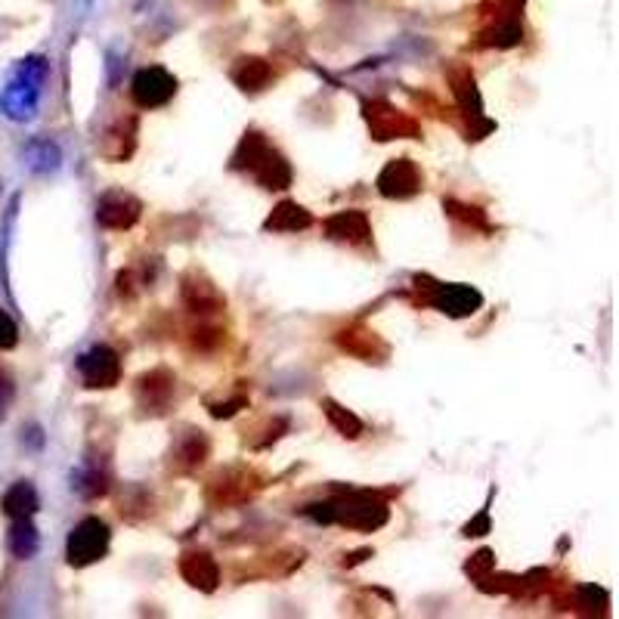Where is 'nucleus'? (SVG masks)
I'll list each match as a JSON object with an SVG mask.
<instances>
[{
    "mask_svg": "<svg viewBox=\"0 0 619 619\" xmlns=\"http://www.w3.org/2000/svg\"><path fill=\"white\" fill-rule=\"evenodd\" d=\"M193 341H196V347H201V350H211L220 341V329H199Z\"/></svg>",
    "mask_w": 619,
    "mask_h": 619,
    "instance_id": "33",
    "label": "nucleus"
},
{
    "mask_svg": "<svg viewBox=\"0 0 619 619\" xmlns=\"http://www.w3.org/2000/svg\"><path fill=\"white\" fill-rule=\"evenodd\" d=\"M258 486L260 483L255 471L230 468V471H223V474L211 483L208 496H211V502H218V505H239V502L248 499Z\"/></svg>",
    "mask_w": 619,
    "mask_h": 619,
    "instance_id": "14",
    "label": "nucleus"
},
{
    "mask_svg": "<svg viewBox=\"0 0 619 619\" xmlns=\"http://www.w3.org/2000/svg\"><path fill=\"white\" fill-rule=\"evenodd\" d=\"M248 406V397L245 394H236L233 400H223V403H208V409H211V416L214 419H230V416H236L239 409Z\"/></svg>",
    "mask_w": 619,
    "mask_h": 619,
    "instance_id": "29",
    "label": "nucleus"
},
{
    "mask_svg": "<svg viewBox=\"0 0 619 619\" xmlns=\"http://www.w3.org/2000/svg\"><path fill=\"white\" fill-rule=\"evenodd\" d=\"M310 226H313V214L300 208L298 201H280L263 223L267 233H304Z\"/></svg>",
    "mask_w": 619,
    "mask_h": 619,
    "instance_id": "19",
    "label": "nucleus"
},
{
    "mask_svg": "<svg viewBox=\"0 0 619 619\" xmlns=\"http://www.w3.org/2000/svg\"><path fill=\"white\" fill-rule=\"evenodd\" d=\"M78 372L84 387H90V391H109V387H115L121 381L119 354H115L112 347H106V344H97V347H90L78 360Z\"/></svg>",
    "mask_w": 619,
    "mask_h": 619,
    "instance_id": "8",
    "label": "nucleus"
},
{
    "mask_svg": "<svg viewBox=\"0 0 619 619\" xmlns=\"http://www.w3.org/2000/svg\"><path fill=\"white\" fill-rule=\"evenodd\" d=\"M143 214L140 199H134L131 193H106L97 205V223L106 230H131Z\"/></svg>",
    "mask_w": 619,
    "mask_h": 619,
    "instance_id": "13",
    "label": "nucleus"
},
{
    "mask_svg": "<svg viewBox=\"0 0 619 619\" xmlns=\"http://www.w3.org/2000/svg\"><path fill=\"white\" fill-rule=\"evenodd\" d=\"M230 78L233 84L245 90V94H260V90H267L270 87V81H273V65L267 60H260V57H242L236 60V65L230 69Z\"/></svg>",
    "mask_w": 619,
    "mask_h": 619,
    "instance_id": "17",
    "label": "nucleus"
},
{
    "mask_svg": "<svg viewBox=\"0 0 619 619\" xmlns=\"http://www.w3.org/2000/svg\"><path fill=\"white\" fill-rule=\"evenodd\" d=\"M20 344V329L10 320V313L0 310V350H13Z\"/></svg>",
    "mask_w": 619,
    "mask_h": 619,
    "instance_id": "30",
    "label": "nucleus"
},
{
    "mask_svg": "<svg viewBox=\"0 0 619 619\" xmlns=\"http://www.w3.org/2000/svg\"><path fill=\"white\" fill-rule=\"evenodd\" d=\"M13 397H16V384H13V379L0 369V419L7 416V409H10Z\"/></svg>",
    "mask_w": 619,
    "mask_h": 619,
    "instance_id": "31",
    "label": "nucleus"
},
{
    "mask_svg": "<svg viewBox=\"0 0 619 619\" xmlns=\"http://www.w3.org/2000/svg\"><path fill=\"white\" fill-rule=\"evenodd\" d=\"M325 236L341 245H350V248H362L372 242V223L366 218V211H338L322 223Z\"/></svg>",
    "mask_w": 619,
    "mask_h": 619,
    "instance_id": "12",
    "label": "nucleus"
},
{
    "mask_svg": "<svg viewBox=\"0 0 619 619\" xmlns=\"http://www.w3.org/2000/svg\"><path fill=\"white\" fill-rule=\"evenodd\" d=\"M174 387H177V379H174L171 369H149L137 379V406L143 412L161 416L171 406Z\"/></svg>",
    "mask_w": 619,
    "mask_h": 619,
    "instance_id": "11",
    "label": "nucleus"
},
{
    "mask_svg": "<svg viewBox=\"0 0 619 619\" xmlns=\"http://www.w3.org/2000/svg\"><path fill=\"white\" fill-rule=\"evenodd\" d=\"M322 412H325V419H329V424L338 431L341 437L347 440H357L366 431V424L360 421V416H354L350 409H344L341 403L335 400H322Z\"/></svg>",
    "mask_w": 619,
    "mask_h": 619,
    "instance_id": "24",
    "label": "nucleus"
},
{
    "mask_svg": "<svg viewBox=\"0 0 619 619\" xmlns=\"http://www.w3.org/2000/svg\"><path fill=\"white\" fill-rule=\"evenodd\" d=\"M335 341H338V347L344 354H350V357H357L362 362H384L391 357L387 341L381 338L379 332H372L369 325H362V322L341 329Z\"/></svg>",
    "mask_w": 619,
    "mask_h": 619,
    "instance_id": "10",
    "label": "nucleus"
},
{
    "mask_svg": "<svg viewBox=\"0 0 619 619\" xmlns=\"http://www.w3.org/2000/svg\"><path fill=\"white\" fill-rule=\"evenodd\" d=\"M208 453H211V443H208V437H205L201 431H186V434L174 443V449H171V461H174V468H177V471H196V468L205 465Z\"/></svg>",
    "mask_w": 619,
    "mask_h": 619,
    "instance_id": "18",
    "label": "nucleus"
},
{
    "mask_svg": "<svg viewBox=\"0 0 619 619\" xmlns=\"http://www.w3.org/2000/svg\"><path fill=\"white\" fill-rule=\"evenodd\" d=\"M134 146H137V119L119 121L102 140V156L109 161H127L134 156Z\"/></svg>",
    "mask_w": 619,
    "mask_h": 619,
    "instance_id": "21",
    "label": "nucleus"
},
{
    "mask_svg": "<svg viewBox=\"0 0 619 619\" xmlns=\"http://www.w3.org/2000/svg\"><path fill=\"white\" fill-rule=\"evenodd\" d=\"M181 295L183 304L193 310V313H218L226 307V298L220 295V288L211 280H205L201 273H186L181 280Z\"/></svg>",
    "mask_w": 619,
    "mask_h": 619,
    "instance_id": "15",
    "label": "nucleus"
},
{
    "mask_svg": "<svg viewBox=\"0 0 619 619\" xmlns=\"http://www.w3.org/2000/svg\"><path fill=\"white\" fill-rule=\"evenodd\" d=\"M362 119L369 124L372 137L379 143L391 140H416L421 137V124L409 112H403L397 106L384 100L362 102Z\"/></svg>",
    "mask_w": 619,
    "mask_h": 619,
    "instance_id": "4",
    "label": "nucleus"
},
{
    "mask_svg": "<svg viewBox=\"0 0 619 619\" xmlns=\"http://www.w3.org/2000/svg\"><path fill=\"white\" fill-rule=\"evenodd\" d=\"M375 186H379V193L384 199H416L421 189H424V174H421V168L412 159H394L384 164V171L379 174Z\"/></svg>",
    "mask_w": 619,
    "mask_h": 619,
    "instance_id": "6",
    "label": "nucleus"
},
{
    "mask_svg": "<svg viewBox=\"0 0 619 619\" xmlns=\"http://www.w3.org/2000/svg\"><path fill=\"white\" fill-rule=\"evenodd\" d=\"M75 490H78L81 496H87V499H100V496H106V490H109V478L102 474L100 468H84V471H78V478H75Z\"/></svg>",
    "mask_w": 619,
    "mask_h": 619,
    "instance_id": "27",
    "label": "nucleus"
},
{
    "mask_svg": "<svg viewBox=\"0 0 619 619\" xmlns=\"http://www.w3.org/2000/svg\"><path fill=\"white\" fill-rule=\"evenodd\" d=\"M449 84H453V94H456V100H459L461 112H465V115H480L483 106H480L474 75H471L468 69H456V72H449Z\"/></svg>",
    "mask_w": 619,
    "mask_h": 619,
    "instance_id": "23",
    "label": "nucleus"
},
{
    "mask_svg": "<svg viewBox=\"0 0 619 619\" xmlns=\"http://www.w3.org/2000/svg\"><path fill=\"white\" fill-rule=\"evenodd\" d=\"M7 545H10V552H13V555H16L20 560H28V558H35V555H38L40 536H38V530H35V523H32V518L13 520Z\"/></svg>",
    "mask_w": 619,
    "mask_h": 619,
    "instance_id": "22",
    "label": "nucleus"
},
{
    "mask_svg": "<svg viewBox=\"0 0 619 619\" xmlns=\"http://www.w3.org/2000/svg\"><path fill=\"white\" fill-rule=\"evenodd\" d=\"M502 7H505L508 13H520V7H523V0H502Z\"/></svg>",
    "mask_w": 619,
    "mask_h": 619,
    "instance_id": "34",
    "label": "nucleus"
},
{
    "mask_svg": "<svg viewBox=\"0 0 619 619\" xmlns=\"http://www.w3.org/2000/svg\"><path fill=\"white\" fill-rule=\"evenodd\" d=\"M0 508H3V515H7V518H13V520L35 518V511L40 508L35 486H32L28 480H20V483H13V486L3 493V502H0Z\"/></svg>",
    "mask_w": 619,
    "mask_h": 619,
    "instance_id": "20",
    "label": "nucleus"
},
{
    "mask_svg": "<svg viewBox=\"0 0 619 619\" xmlns=\"http://www.w3.org/2000/svg\"><path fill=\"white\" fill-rule=\"evenodd\" d=\"M233 171H242L248 174L251 181L263 186V189H288L292 186V164L285 161L280 149L273 143L267 140L260 131H248L242 137L239 149L233 152V161H230Z\"/></svg>",
    "mask_w": 619,
    "mask_h": 619,
    "instance_id": "1",
    "label": "nucleus"
},
{
    "mask_svg": "<svg viewBox=\"0 0 619 619\" xmlns=\"http://www.w3.org/2000/svg\"><path fill=\"white\" fill-rule=\"evenodd\" d=\"M181 577L193 589H199L205 595L218 592L220 585V567L218 560L211 558L208 552H189L181 558Z\"/></svg>",
    "mask_w": 619,
    "mask_h": 619,
    "instance_id": "16",
    "label": "nucleus"
},
{
    "mask_svg": "<svg viewBox=\"0 0 619 619\" xmlns=\"http://www.w3.org/2000/svg\"><path fill=\"white\" fill-rule=\"evenodd\" d=\"M174 94H177V78L161 65L137 72L134 84H131V97L140 109H161L174 100Z\"/></svg>",
    "mask_w": 619,
    "mask_h": 619,
    "instance_id": "7",
    "label": "nucleus"
},
{
    "mask_svg": "<svg viewBox=\"0 0 619 619\" xmlns=\"http://www.w3.org/2000/svg\"><path fill=\"white\" fill-rule=\"evenodd\" d=\"M483 533H490V515L486 511H480L478 518L465 527V536H483Z\"/></svg>",
    "mask_w": 619,
    "mask_h": 619,
    "instance_id": "32",
    "label": "nucleus"
},
{
    "mask_svg": "<svg viewBox=\"0 0 619 619\" xmlns=\"http://www.w3.org/2000/svg\"><path fill=\"white\" fill-rule=\"evenodd\" d=\"M25 161L32 171L47 174V171H57L60 168V149L50 140H35L25 146Z\"/></svg>",
    "mask_w": 619,
    "mask_h": 619,
    "instance_id": "25",
    "label": "nucleus"
},
{
    "mask_svg": "<svg viewBox=\"0 0 619 619\" xmlns=\"http://www.w3.org/2000/svg\"><path fill=\"white\" fill-rule=\"evenodd\" d=\"M493 570H496V555H493V552H486V548H483V552H478L474 558L465 564V573H468V577H471L474 582L486 580Z\"/></svg>",
    "mask_w": 619,
    "mask_h": 619,
    "instance_id": "28",
    "label": "nucleus"
},
{
    "mask_svg": "<svg viewBox=\"0 0 619 619\" xmlns=\"http://www.w3.org/2000/svg\"><path fill=\"white\" fill-rule=\"evenodd\" d=\"M47 81V62L44 57H28L16 65L13 81L7 84L3 97H0V109L3 115L13 121L35 119L40 100V84Z\"/></svg>",
    "mask_w": 619,
    "mask_h": 619,
    "instance_id": "3",
    "label": "nucleus"
},
{
    "mask_svg": "<svg viewBox=\"0 0 619 619\" xmlns=\"http://www.w3.org/2000/svg\"><path fill=\"white\" fill-rule=\"evenodd\" d=\"M428 304H434L440 313L453 317V320H465V317H474L480 307H483V295L471 285H459V282H449V285H431V298Z\"/></svg>",
    "mask_w": 619,
    "mask_h": 619,
    "instance_id": "9",
    "label": "nucleus"
},
{
    "mask_svg": "<svg viewBox=\"0 0 619 619\" xmlns=\"http://www.w3.org/2000/svg\"><path fill=\"white\" fill-rule=\"evenodd\" d=\"M307 515L313 520H322V523H341L350 530H381L391 518L387 505L375 496H369V493H347L344 499L310 505Z\"/></svg>",
    "mask_w": 619,
    "mask_h": 619,
    "instance_id": "2",
    "label": "nucleus"
},
{
    "mask_svg": "<svg viewBox=\"0 0 619 619\" xmlns=\"http://www.w3.org/2000/svg\"><path fill=\"white\" fill-rule=\"evenodd\" d=\"M109 542H112V533H109V523H106V520L84 518L78 527L69 533L65 558H69L72 567H90V564L106 558Z\"/></svg>",
    "mask_w": 619,
    "mask_h": 619,
    "instance_id": "5",
    "label": "nucleus"
},
{
    "mask_svg": "<svg viewBox=\"0 0 619 619\" xmlns=\"http://www.w3.org/2000/svg\"><path fill=\"white\" fill-rule=\"evenodd\" d=\"M443 208H446V214H449V218H456L459 223H465V226L480 230V233H493V223L486 220V211L478 208V205H465V201L446 199L443 201Z\"/></svg>",
    "mask_w": 619,
    "mask_h": 619,
    "instance_id": "26",
    "label": "nucleus"
}]
</instances>
